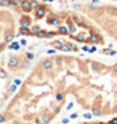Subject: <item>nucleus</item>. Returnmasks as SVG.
Returning <instances> with one entry per match:
<instances>
[{
  "mask_svg": "<svg viewBox=\"0 0 117 124\" xmlns=\"http://www.w3.org/2000/svg\"><path fill=\"white\" fill-rule=\"evenodd\" d=\"M91 116H92V114H90V113H86V114H84L86 119H91Z\"/></svg>",
  "mask_w": 117,
  "mask_h": 124,
  "instance_id": "nucleus-21",
  "label": "nucleus"
},
{
  "mask_svg": "<svg viewBox=\"0 0 117 124\" xmlns=\"http://www.w3.org/2000/svg\"><path fill=\"white\" fill-rule=\"evenodd\" d=\"M20 34H23V36H30V29H29V28H21V29H20Z\"/></svg>",
  "mask_w": 117,
  "mask_h": 124,
  "instance_id": "nucleus-4",
  "label": "nucleus"
},
{
  "mask_svg": "<svg viewBox=\"0 0 117 124\" xmlns=\"http://www.w3.org/2000/svg\"><path fill=\"white\" fill-rule=\"evenodd\" d=\"M48 53H49V54H53V53H55V51H54V49H49Z\"/></svg>",
  "mask_w": 117,
  "mask_h": 124,
  "instance_id": "nucleus-26",
  "label": "nucleus"
},
{
  "mask_svg": "<svg viewBox=\"0 0 117 124\" xmlns=\"http://www.w3.org/2000/svg\"><path fill=\"white\" fill-rule=\"evenodd\" d=\"M96 51H97L96 46H93V47H91V48H90V52H91V53H93V52H96Z\"/></svg>",
  "mask_w": 117,
  "mask_h": 124,
  "instance_id": "nucleus-19",
  "label": "nucleus"
},
{
  "mask_svg": "<svg viewBox=\"0 0 117 124\" xmlns=\"http://www.w3.org/2000/svg\"><path fill=\"white\" fill-rule=\"evenodd\" d=\"M13 124H20V123H18V122H15V123H13Z\"/></svg>",
  "mask_w": 117,
  "mask_h": 124,
  "instance_id": "nucleus-31",
  "label": "nucleus"
},
{
  "mask_svg": "<svg viewBox=\"0 0 117 124\" xmlns=\"http://www.w3.org/2000/svg\"><path fill=\"white\" fill-rule=\"evenodd\" d=\"M88 10L94 15L96 19L102 20V24L112 32L115 38H117V8L106 9L103 7L90 4L88 5Z\"/></svg>",
  "mask_w": 117,
  "mask_h": 124,
  "instance_id": "nucleus-1",
  "label": "nucleus"
},
{
  "mask_svg": "<svg viewBox=\"0 0 117 124\" xmlns=\"http://www.w3.org/2000/svg\"><path fill=\"white\" fill-rule=\"evenodd\" d=\"M91 67H92L93 70H99V63H97V62H92Z\"/></svg>",
  "mask_w": 117,
  "mask_h": 124,
  "instance_id": "nucleus-8",
  "label": "nucleus"
},
{
  "mask_svg": "<svg viewBox=\"0 0 117 124\" xmlns=\"http://www.w3.org/2000/svg\"><path fill=\"white\" fill-rule=\"evenodd\" d=\"M71 48L73 49V51H77V49H78V48H77V46H76V44H71Z\"/></svg>",
  "mask_w": 117,
  "mask_h": 124,
  "instance_id": "nucleus-24",
  "label": "nucleus"
},
{
  "mask_svg": "<svg viewBox=\"0 0 117 124\" xmlns=\"http://www.w3.org/2000/svg\"><path fill=\"white\" fill-rule=\"evenodd\" d=\"M34 123H35V124H42V123H43V119H40V118H35Z\"/></svg>",
  "mask_w": 117,
  "mask_h": 124,
  "instance_id": "nucleus-14",
  "label": "nucleus"
},
{
  "mask_svg": "<svg viewBox=\"0 0 117 124\" xmlns=\"http://www.w3.org/2000/svg\"><path fill=\"white\" fill-rule=\"evenodd\" d=\"M72 108H73V103H69V104H68V106H67V109H65V110H71Z\"/></svg>",
  "mask_w": 117,
  "mask_h": 124,
  "instance_id": "nucleus-20",
  "label": "nucleus"
},
{
  "mask_svg": "<svg viewBox=\"0 0 117 124\" xmlns=\"http://www.w3.org/2000/svg\"><path fill=\"white\" fill-rule=\"evenodd\" d=\"M96 124H107V123H96Z\"/></svg>",
  "mask_w": 117,
  "mask_h": 124,
  "instance_id": "nucleus-30",
  "label": "nucleus"
},
{
  "mask_svg": "<svg viewBox=\"0 0 117 124\" xmlns=\"http://www.w3.org/2000/svg\"><path fill=\"white\" fill-rule=\"evenodd\" d=\"M42 66H43V69H46V70H51L53 67V61L52 60H44Z\"/></svg>",
  "mask_w": 117,
  "mask_h": 124,
  "instance_id": "nucleus-2",
  "label": "nucleus"
},
{
  "mask_svg": "<svg viewBox=\"0 0 117 124\" xmlns=\"http://www.w3.org/2000/svg\"><path fill=\"white\" fill-rule=\"evenodd\" d=\"M110 124H117V118H115V119H111Z\"/></svg>",
  "mask_w": 117,
  "mask_h": 124,
  "instance_id": "nucleus-23",
  "label": "nucleus"
},
{
  "mask_svg": "<svg viewBox=\"0 0 117 124\" xmlns=\"http://www.w3.org/2000/svg\"><path fill=\"white\" fill-rule=\"evenodd\" d=\"M68 122H69V119H63V120H62V124H67Z\"/></svg>",
  "mask_w": 117,
  "mask_h": 124,
  "instance_id": "nucleus-27",
  "label": "nucleus"
},
{
  "mask_svg": "<svg viewBox=\"0 0 117 124\" xmlns=\"http://www.w3.org/2000/svg\"><path fill=\"white\" fill-rule=\"evenodd\" d=\"M42 119H43V123H44V124H47V123L51 122V119H52V115H51V114H46V115H44V116L42 118Z\"/></svg>",
  "mask_w": 117,
  "mask_h": 124,
  "instance_id": "nucleus-5",
  "label": "nucleus"
},
{
  "mask_svg": "<svg viewBox=\"0 0 117 124\" xmlns=\"http://www.w3.org/2000/svg\"><path fill=\"white\" fill-rule=\"evenodd\" d=\"M21 67H23V69H29V67H30V62L29 61H23V62H21Z\"/></svg>",
  "mask_w": 117,
  "mask_h": 124,
  "instance_id": "nucleus-6",
  "label": "nucleus"
},
{
  "mask_svg": "<svg viewBox=\"0 0 117 124\" xmlns=\"http://www.w3.org/2000/svg\"><path fill=\"white\" fill-rule=\"evenodd\" d=\"M92 114L96 115V116H98V115H101V111H99L98 109H93V110H92Z\"/></svg>",
  "mask_w": 117,
  "mask_h": 124,
  "instance_id": "nucleus-13",
  "label": "nucleus"
},
{
  "mask_svg": "<svg viewBox=\"0 0 117 124\" xmlns=\"http://www.w3.org/2000/svg\"><path fill=\"white\" fill-rule=\"evenodd\" d=\"M77 116H78V114H76V113H74V114H72V115H71V119H76Z\"/></svg>",
  "mask_w": 117,
  "mask_h": 124,
  "instance_id": "nucleus-25",
  "label": "nucleus"
},
{
  "mask_svg": "<svg viewBox=\"0 0 117 124\" xmlns=\"http://www.w3.org/2000/svg\"><path fill=\"white\" fill-rule=\"evenodd\" d=\"M26 58H28V60H33V58H34V56H33V53L28 52V53H26Z\"/></svg>",
  "mask_w": 117,
  "mask_h": 124,
  "instance_id": "nucleus-15",
  "label": "nucleus"
},
{
  "mask_svg": "<svg viewBox=\"0 0 117 124\" xmlns=\"http://www.w3.org/2000/svg\"><path fill=\"white\" fill-rule=\"evenodd\" d=\"M9 48H10V49H19V43L14 42V43H12V44L9 46Z\"/></svg>",
  "mask_w": 117,
  "mask_h": 124,
  "instance_id": "nucleus-7",
  "label": "nucleus"
},
{
  "mask_svg": "<svg viewBox=\"0 0 117 124\" xmlns=\"http://www.w3.org/2000/svg\"><path fill=\"white\" fill-rule=\"evenodd\" d=\"M55 63H57V65H62L63 63V58L62 57H57V58H55Z\"/></svg>",
  "mask_w": 117,
  "mask_h": 124,
  "instance_id": "nucleus-12",
  "label": "nucleus"
},
{
  "mask_svg": "<svg viewBox=\"0 0 117 124\" xmlns=\"http://www.w3.org/2000/svg\"><path fill=\"white\" fill-rule=\"evenodd\" d=\"M14 84H16V85H20L21 81L19 80V78H15V80H14Z\"/></svg>",
  "mask_w": 117,
  "mask_h": 124,
  "instance_id": "nucleus-22",
  "label": "nucleus"
},
{
  "mask_svg": "<svg viewBox=\"0 0 117 124\" xmlns=\"http://www.w3.org/2000/svg\"><path fill=\"white\" fill-rule=\"evenodd\" d=\"M63 98H64V95L62 93H59V94H57V96H55V100H57V101H62Z\"/></svg>",
  "mask_w": 117,
  "mask_h": 124,
  "instance_id": "nucleus-9",
  "label": "nucleus"
},
{
  "mask_svg": "<svg viewBox=\"0 0 117 124\" xmlns=\"http://www.w3.org/2000/svg\"><path fill=\"white\" fill-rule=\"evenodd\" d=\"M18 65H19V60L16 57H12L9 60V67H12V69H13V67H16Z\"/></svg>",
  "mask_w": 117,
  "mask_h": 124,
  "instance_id": "nucleus-3",
  "label": "nucleus"
},
{
  "mask_svg": "<svg viewBox=\"0 0 117 124\" xmlns=\"http://www.w3.org/2000/svg\"><path fill=\"white\" fill-rule=\"evenodd\" d=\"M59 110H60V108H55L54 109V113H59Z\"/></svg>",
  "mask_w": 117,
  "mask_h": 124,
  "instance_id": "nucleus-28",
  "label": "nucleus"
},
{
  "mask_svg": "<svg viewBox=\"0 0 117 124\" xmlns=\"http://www.w3.org/2000/svg\"><path fill=\"white\" fill-rule=\"evenodd\" d=\"M83 51H86V52H90V47L87 46V44H84V46H83V48H82Z\"/></svg>",
  "mask_w": 117,
  "mask_h": 124,
  "instance_id": "nucleus-18",
  "label": "nucleus"
},
{
  "mask_svg": "<svg viewBox=\"0 0 117 124\" xmlns=\"http://www.w3.org/2000/svg\"><path fill=\"white\" fill-rule=\"evenodd\" d=\"M10 91H12V93L16 91V84H14V85H12V87H10Z\"/></svg>",
  "mask_w": 117,
  "mask_h": 124,
  "instance_id": "nucleus-16",
  "label": "nucleus"
},
{
  "mask_svg": "<svg viewBox=\"0 0 117 124\" xmlns=\"http://www.w3.org/2000/svg\"><path fill=\"white\" fill-rule=\"evenodd\" d=\"M113 69H115V71H116V72H117V63H116V65H115V67H113Z\"/></svg>",
  "mask_w": 117,
  "mask_h": 124,
  "instance_id": "nucleus-29",
  "label": "nucleus"
},
{
  "mask_svg": "<svg viewBox=\"0 0 117 124\" xmlns=\"http://www.w3.org/2000/svg\"><path fill=\"white\" fill-rule=\"evenodd\" d=\"M53 46H54V47H57V48H59V47H62V46H63V43H62V42H59V41H55V42L53 43Z\"/></svg>",
  "mask_w": 117,
  "mask_h": 124,
  "instance_id": "nucleus-11",
  "label": "nucleus"
},
{
  "mask_svg": "<svg viewBox=\"0 0 117 124\" xmlns=\"http://www.w3.org/2000/svg\"><path fill=\"white\" fill-rule=\"evenodd\" d=\"M5 120H6V118H5V115H0V123H4Z\"/></svg>",
  "mask_w": 117,
  "mask_h": 124,
  "instance_id": "nucleus-17",
  "label": "nucleus"
},
{
  "mask_svg": "<svg viewBox=\"0 0 117 124\" xmlns=\"http://www.w3.org/2000/svg\"><path fill=\"white\" fill-rule=\"evenodd\" d=\"M71 44H63V46L62 47H60V49H62V51H69L71 48Z\"/></svg>",
  "mask_w": 117,
  "mask_h": 124,
  "instance_id": "nucleus-10",
  "label": "nucleus"
}]
</instances>
